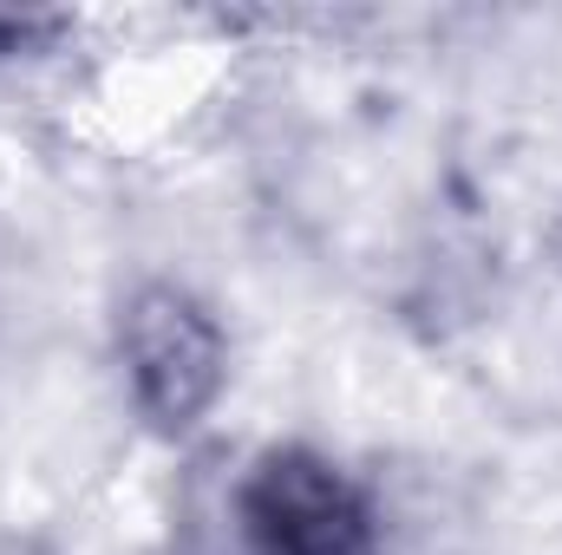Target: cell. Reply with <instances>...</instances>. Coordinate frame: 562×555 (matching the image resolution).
<instances>
[{"mask_svg":"<svg viewBox=\"0 0 562 555\" xmlns=\"http://www.w3.org/2000/svg\"><path fill=\"white\" fill-rule=\"evenodd\" d=\"M112 347H119L125 399L157 438L203 431V418L229 393V333L216 307L170 275L138 281L119 301Z\"/></svg>","mask_w":562,"mask_h":555,"instance_id":"1","label":"cell"},{"mask_svg":"<svg viewBox=\"0 0 562 555\" xmlns=\"http://www.w3.org/2000/svg\"><path fill=\"white\" fill-rule=\"evenodd\" d=\"M236 536L249 555H380L386 503L340 457L269 444L236 477Z\"/></svg>","mask_w":562,"mask_h":555,"instance_id":"2","label":"cell"},{"mask_svg":"<svg viewBox=\"0 0 562 555\" xmlns=\"http://www.w3.org/2000/svg\"><path fill=\"white\" fill-rule=\"evenodd\" d=\"M59 33H66V20H59V13H0V59L46 53Z\"/></svg>","mask_w":562,"mask_h":555,"instance_id":"3","label":"cell"}]
</instances>
